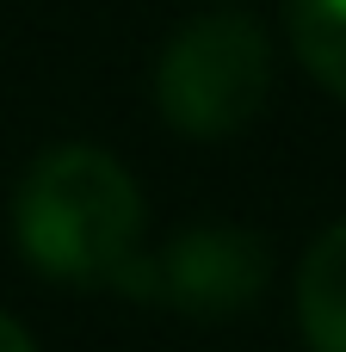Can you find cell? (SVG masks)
<instances>
[{
	"mask_svg": "<svg viewBox=\"0 0 346 352\" xmlns=\"http://www.w3.org/2000/svg\"><path fill=\"white\" fill-rule=\"evenodd\" d=\"M12 229L43 278L93 285V278H118V266L130 260L142 229V198L136 179L118 167V155L62 142L31 161L12 204Z\"/></svg>",
	"mask_w": 346,
	"mask_h": 352,
	"instance_id": "cell-1",
	"label": "cell"
},
{
	"mask_svg": "<svg viewBox=\"0 0 346 352\" xmlns=\"http://www.w3.org/2000/svg\"><path fill=\"white\" fill-rule=\"evenodd\" d=\"M272 93V50L248 12L192 19L155 68V105L180 136H235Z\"/></svg>",
	"mask_w": 346,
	"mask_h": 352,
	"instance_id": "cell-2",
	"label": "cell"
},
{
	"mask_svg": "<svg viewBox=\"0 0 346 352\" xmlns=\"http://www.w3.org/2000/svg\"><path fill=\"white\" fill-rule=\"evenodd\" d=\"M266 272H272V254L248 229H186L149 266H136V260L118 266V278L136 297H155V303L180 309V316H198V322L241 316L266 291Z\"/></svg>",
	"mask_w": 346,
	"mask_h": 352,
	"instance_id": "cell-3",
	"label": "cell"
},
{
	"mask_svg": "<svg viewBox=\"0 0 346 352\" xmlns=\"http://www.w3.org/2000/svg\"><path fill=\"white\" fill-rule=\"evenodd\" d=\"M297 322H303L310 352H346V217L303 254Z\"/></svg>",
	"mask_w": 346,
	"mask_h": 352,
	"instance_id": "cell-4",
	"label": "cell"
},
{
	"mask_svg": "<svg viewBox=\"0 0 346 352\" xmlns=\"http://www.w3.org/2000/svg\"><path fill=\"white\" fill-rule=\"evenodd\" d=\"M291 43L297 62L346 99V0H291Z\"/></svg>",
	"mask_w": 346,
	"mask_h": 352,
	"instance_id": "cell-5",
	"label": "cell"
},
{
	"mask_svg": "<svg viewBox=\"0 0 346 352\" xmlns=\"http://www.w3.org/2000/svg\"><path fill=\"white\" fill-rule=\"evenodd\" d=\"M0 352H37V346H31V334H25L12 316H0Z\"/></svg>",
	"mask_w": 346,
	"mask_h": 352,
	"instance_id": "cell-6",
	"label": "cell"
}]
</instances>
